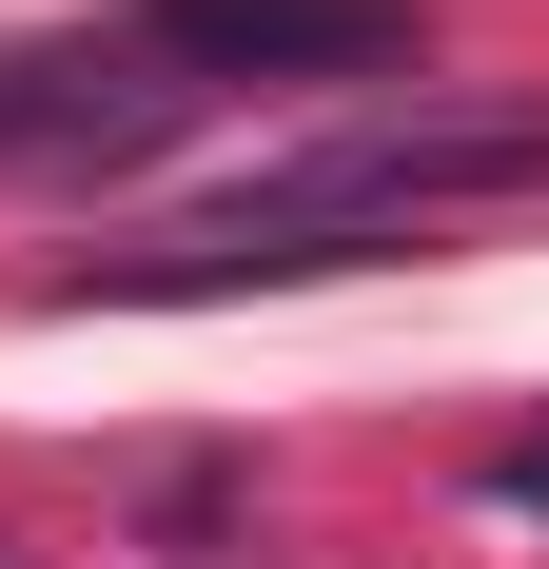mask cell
Listing matches in <instances>:
<instances>
[{
	"instance_id": "obj_4",
	"label": "cell",
	"mask_w": 549,
	"mask_h": 569,
	"mask_svg": "<svg viewBox=\"0 0 549 569\" xmlns=\"http://www.w3.org/2000/svg\"><path fill=\"white\" fill-rule=\"evenodd\" d=\"M491 491H530V511H549V432H530V452H491Z\"/></svg>"
},
{
	"instance_id": "obj_2",
	"label": "cell",
	"mask_w": 549,
	"mask_h": 569,
	"mask_svg": "<svg viewBox=\"0 0 549 569\" xmlns=\"http://www.w3.org/2000/svg\"><path fill=\"white\" fill-rule=\"evenodd\" d=\"M197 79H177L138 20H59V40H0V177H118L158 158Z\"/></svg>"
},
{
	"instance_id": "obj_1",
	"label": "cell",
	"mask_w": 549,
	"mask_h": 569,
	"mask_svg": "<svg viewBox=\"0 0 549 569\" xmlns=\"http://www.w3.org/2000/svg\"><path fill=\"white\" fill-rule=\"evenodd\" d=\"M549 197V118H491V99H412V118H353L315 158H256L217 177L197 217H158L138 256H79V315H177V295H274V276H353V256H412L451 217H510Z\"/></svg>"
},
{
	"instance_id": "obj_3",
	"label": "cell",
	"mask_w": 549,
	"mask_h": 569,
	"mask_svg": "<svg viewBox=\"0 0 549 569\" xmlns=\"http://www.w3.org/2000/svg\"><path fill=\"white\" fill-rule=\"evenodd\" d=\"M138 40L197 99H256V79H412V0H138Z\"/></svg>"
}]
</instances>
